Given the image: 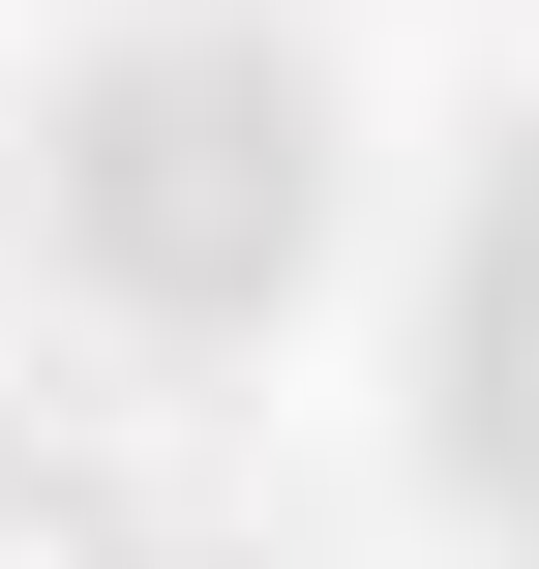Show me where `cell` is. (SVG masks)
Listing matches in <instances>:
<instances>
[{
	"mask_svg": "<svg viewBox=\"0 0 539 569\" xmlns=\"http://www.w3.org/2000/svg\"><path fill=\"white\" fill-rule=\"evenodd\" d=\"M60 240H90V270H150V300L300 270V90H270V60H120V90H90V150H60Z\"/></svg>",
	"mask_w": 539,
	"mask_h": 569,
	"instance_id": "1",
	"label": "cell"
},
{
	"mask_svg": "<svg viewBox=\"0 0 539 569\" xmlns=\"http://www.w3.org/2000/svg\"><path fill=\"white\" fill-rule=\"evenodd\" d=\"M450 390H480V450L539 480V180L480 210V300H450Z\"/></svg>",
	"mask_w": 539,
	"mask_h": 569,
	"instance_id": "2",
	"label": "cell"
}]
</instances>
